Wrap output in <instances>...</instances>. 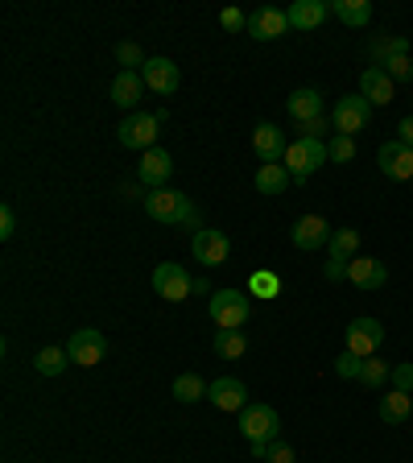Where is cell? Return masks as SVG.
Listing matches in <instances>:
<instances>
[{"label": "cell", "instance_id": "e0dca14e", "mask_svg": "<svg viewBox=\"0 0 413 463\" xmlns=\"http://www.w3.org/2000/svg\"><path fill=\"white\" fill-rule=\"evenodd\" d=\"M170 174H174V157L165 154L162 145H154V149L141 157V170H136V178H141L149 191H162V186L170 183Z\"/></svg>", "mask_w": 413, "mask_h": 463}, {"label": "cell", "instance_id": "9a60e30c", "mask_svg": "<svg viewBox=\"0 0 413 463\" xmlns=\"http://www.w3.org/2000/svg\"><path fill=\"white\" fill-rule=\"evenodd\" d=\"M347 281L356 289H385L389 286V265L376 257H356L347 265Z\"/></svg>", "mask_w": 413, "mask_h": 463}, {"label": "cell", "instance_id": "d4e9b609", "mask_svg": "<svg viewBox=\"0 0 413 463\" xmlns=\"http://www.w3.org/2000/svg\"><path fill=\"white\" fill-rule=\"evenodd\" d=\"M331 13H335L347 29H364L368 21H372V5H368V0H335Z\"/></svg>", "mask_w": 413, "mask_h": 463}, {"label": "cell", "instance_id": "d6986e66", "mask_svg": "<svg viewBox=\"0 0 413 463\" xmlns=\"http://www.w3.org/2000/svg\"><path fill=\"white\" fill-rule=\"evenodd\" d=\"M289 29H302V33H310V29H318L323 25V21H327V5H323V0H294V5H289Z\"/></svg>", "mask_w": 413, "mask_h": 463}, {"label": "cell", "instance_id": "7bdbcfd3", "mask_svg": "<svg viewBox=\"0 0 413 463\" xmlns=\"http://www.w3.org/2000/svg\"><path fill=\"white\" fill-rule=\"evenodd\" d=\"M397 141L409 145V149H413V116H405L401 125H397Z\"/></svg>", "mask_w": 413, "mask_h": 463}, {"label": "cell", "instance_id": "4fadbf2b", "mask_svg": "<svg viewBox=\"0 0 413 463\" xmlns=\"http://www.w3.org/2000/svg\"><path fill=\"white\" fill-rule=\"evenodd\" d=\"M207 402H211L215 410H223V414H240L244 405H249V389H244V381H236V376H220V381L207 385Z\"/></svg>", "mask_w": 413, "mask_h": 463}, {"label": "cell", "instance_id": "52a82bcc", "mask_svg": "<svg viewBox=\"0 0 413 463\" xmlns=\"http://www.w3.org/2000/svg\"><path fill=\"white\" fill-rule=\"evenodd\" d=\"M380 344H385V323L380 318H352L347 323V352H356L360 360L376 356L380 352Z\"/></svg>", "mask_w": 413, "mask_h": 463}, {"label": "cell", "instance_id": "4dcf8cb0", "mask_svg": "<svg viewBox=\"0 0 413 463\" xmlns=\"http://www.w3.org/2000/svg\"><path fill=\"white\" fill-rule=\"evenodd\" d=\"M249 289L257 294V298H277V294H281V278H277V273H252Z\"/></svg>", "mask_w": 413, "mask_h": 463}, {"label": "cell", "instance_id": "7402d4cb", "mask_svg": "<svg viewBox=\"0 0 413 463\" xmlns=\"http://www.w3.org/2000/svg\"><path fill=\"white\" fill-rule=\"evenodd\" d=\"M314 116H327L323 112V91H314V87H298V91L289 96V120H294V125H306V120H314Z\"/></svg>", "mask_w": 413, "mask_h": 463}, {"label": "cell", "instance_id": "484cf974", "mask_svg": "<svg viewBox=\"0 0 413 463\" xmlns=\"http://www.w3.org/2000/svg\"><path fill=\"white\" fill-rule=\"evenodd\" d=\"M70 364V352L67 347H42L38 356H33V368H38L42 376H62Z\"/></svg>", "mask_w": 413, "mask_h": 463}, {"label": "cell", "instance_id": "603a6c76", "mask_svg": "<svg viewBox=\"0 0 413 463\" xmlns=\"http://www.w3.org/2000/svg\"><path fill=\"white\" fill-rule=\"evenodd\" d=\"M409 414H413V393H401V389H389V393L380 397V422L401 426V422H409Z\"/></svg>", "mask_w": 413, "mask_h": 463}, {"label": "cell", "instance_id": "60d3db41", "mask_svg": "<svg viewBox=\"0 0 413 463\" xmlns=\"http://www.w3.org/2000/svg\"><path fill=\"white\" fill-rule=\"evenodd\" d=\"M269 463H294V447L281 443V439H273L269 443Z\"/></svg>", "mask_w": 413, "mask_h": 463}, {"label": "cell", "instance_id": "30bf717a", "mask_svg": "<svg viewBox=\"0 0 413 463\" xmlns=\"http://www.w3.org/2000/svg\"><path fill=\"white\" fill-rule=\"evenodd\" d=\"M376 165H380V174L393 178V183H409L413 178V149L393 137V141H385L376 149Z\"/></svg>", "mask_w": 413, "mask_h": 463}, {"label": "cell", "instance_id": "f546056e", "mask_svg": "<svg viewBox=\"0 0 413 463\" xmlns=\"http://www.w3.org/2000/svg\"><path fill=\"white\" fill-rule=\"evenodd\" d=\"M389 376H393V364H389V360L368 356V360H364V368H360V385L380 389V385H389Z\"/></svg>", "mask_w": 413, "mask_h": 463}, {"label": "cell", "instance_id": "e575fe53", "mask_svg": "<svg viewBox=\"0 0 413 463\" xmlns=\"http://www.w3.org/2000/svg\"><path fill=\"white\" fill-rule=\"evenodd\" d=\"M116 62H120L125 71H133V67H145L149 58L141 54V46H136V42H120V46H116Z\"/></svg>", "mask_w": 413, "mask_h": 463}, {"label": "cell", "instance_id": "44dd1931", "mask_svg": "<svg viewBox=\"0 0 413 463\" xmlns=\"http://www.w3.org/2000/svg\"><path fill=\"white\" fill-rule=\"evenodd\" d=\"M141 91H145L141 71H120V75L112 79V104L116 108H128V112H133V108L141 104Z\"/></svg>", "mask_w": 413, "mask_h": 463}, {"label": "cell", "instance_id": "83f0119b", "mask_svg": "<svg viewBox=\"0 0 413 463\" xmlns=\"http://www.w3.org/2000/svg\"><path fill=\"white\" fill-rule=\"evenodd\" d=\"M207 397V385H202V376L194 373H183L178 381H174V402H183V405H194Z\"/></svg>", "mask_w": 413, "mask_h": 463}, {"label": "cell", "instance_id": "8d00e7d4", "mask_svg": "<svg viewBox=\"0 0 413 463\" xmlns=\"http://www.w3.org/2000/svg\"><path fill=\"white\" fill-rule=\"evenodd\" d=\"M389 385L401 389V393H413V364H393V376H389Z\"/></svg>", "mask_w": 413, "mask_h": 463}, {"label": "cell", "instance_id": "7a4b0ae2", "mask_svg": "<svg viewBox=\"0 0 413 463\" xmlns=\"http://www.w3.org/2000/svg\"><path fill=\"white\" fill-rule=\"evenodd\" d=\"M331 162V154H327V141H314V137H298V141H289V149H286V170H289V178L294 183H306L310 174L318 170V165H327Z\"/></svg>", "mask_w": 413, "mask_h": 463}, {"label": "cell", "instance_id": "f35d334b", "mask_svg": "<svg viewBox=\"0 0 413 463\" xmlns=\"http://www.w3.org/2000/svg\"><path fill=\"white\" fill-rule=\"evenodd\" d=\"M13 236H17V215H13V207L5 203V207H0V241H13Z\"/></svg>", "mask_w": 413, "mask_h": 463}, {"label": "cell", "instance_id": "cb8c5ba5", "mask_svg": "<svg viewBox=\"0 0 413 463\" xmlns=\"http://www.w3.org/2000/svg\"><path fill=\"white\" fill-rule=\"evenodd\" d=\"M289 170L286 165H257V191L260 194H269V199H277V194L289 191Z\"/></svg>", "mask_w": 413, "mask_h": 463}, {"label": "cell", "instance_id": "4316f807", "mask_svg": "<svg viewBox=\"0 0 413 463\" xmlns=\"http://www.w3.org/2000/svg\"><path fill=\"white\" fill-rule=\"evenodd\" d=\"M244 352H249V335L244 331H215V356L240 360Z\"/></svg>", "mask_w": 413, "mask_h": 463}, {"label": "cell", "instance_id": "7c38bea8", "mask_svg": "<svg viewBox=\"0 0 413 463\" xmlns=\"http://www.w3.org/2000/svg\"><path fill=\"white\" fill-rule=\"evenodd\" d=\"M331 236H335V228H331L323 215H302V220L289 228V241H294V249H302V252L327 249Z\"/></svg>", "mask_w": 413, "mask_h": 463}, {"label": "cell", "instance_id": "ba28073f", "mask_svg": "<svg viewBox=\"0 0 413 463\" xmlns=\"http://www.w3.org/2000/svg\"><path fill=\"white\" fill-rule=\"evenodd\" d=\"M154 289H157V298H165V302H186L191 298V289H194V281L183 265L162 260V265L154 269Z\"/></svg>", "mask_w": 413, "mask_h": 463}, {"label": "cell", "instance_id": "f1b7e54d", "mask_svg": "<svg viewBox=\"0 0 413 463\" xmlns=\"http://www.w3.org/2000/svg\"><path fill=\"white\" fill-rule=\"evenodd\" d=\"M356 249H360V232L356 228H335L327 244V257H343V260H356Z\"/></svg>", "mask_w": 413, "mask_h": 463}, {"label": "cell", "instance_id": "8fae6325", "mask_svg": "<svg viewBox=\"0 0 413 463\" xmlns=\"http://www.w3.org/2000/svg\"><path fill=\"white\" fill-rule=\"evenodd\" d=\"M191 252L199 265H207V269H215V265H223V260L231 257V241L223 236L220 228H199L191 241Z\"/></svg>", "mask_w": 413, "mask_h": 463}, {"label": "cell", "instance_id": "1f68e13d", "mask_svg": "<svg viewBox=\"0 0 413 463\" xmlns=\"http://www.w3.org/2000/svg\"><path fill=\"white\" fill-rule=\"evenodd\" d=\"M327 154H331V162H352V157H356V137L335 133L327 141Z\"/></svg>", "mask_w": 413, "mask_h": 463}, {"label": "cell", "instance_id": "ffe728a7", "mask_svg": "<svg viewBox=\"0 0 413 463\" xmlns=\"http://www.w3.org/2000/svg\"><path fill=\"white\" fill-rule=\"evenodd\" d=\"M393 91H397V83L380 67H368L364 75H360V96H364L372 108L376 104H389V99H393Z\"/></svg>", "mask_w": 413, "mask_h": 463}, {"label": "cell", "instance_id": "d590c367", "mask_svg": "<svg viewBox=\"0 0 413 463\" xmlns=\"http://www.w3.org/2000/svg\"><path fill=\"white\" fill-rule=\"evenodd\" d=\"M360 368H364V360H360L356 352H343V356L335 360V373L343 376V381H352V376H356V381H360Z\"/></svg>", "mask_w": 413, "mask_h": 463}, {"label": "cell", "instance_id": "8992f818", "mask_svg": "<svg viewBox=\"0 0 413 463\" xmlns=\"http://www.w3.org/2000/svg\"><path fill=\"white\" fill-rule=\"evenodd\" d=\"M368 120H372V104H368L364 96H356V91L335 99V108H331V125L343 137H356L360 128H368Z\"/></svg>", "mask_w": 413, "mask_h": 463}, {"label": "cell", "instance_id": "d6a6232c", "mask_svg": "<svg viewBox=\"0 0 413 463\" xmlns=\"http://www.w3.org/2000/svg\"><path fill=\"white\" fill-rule=\"evenodd\" d=\"M372 54L380 58L376 67H385L389 58H397V54H409V42H405V38H380V42H376V46H372Z\"/></svg>", "mask_w": 413, "mask_h": 463}, {"label": "cell", "instance_id": "9c48e42d", "mask_svg": "<svg viewBox=\"0 0 413 463\" xmlns=\"http://www.w3.org/2000/svg\"><path fill=\"white\" fill-rule=\"evenodd\" d=\"M67 352H70V364H79V368H96L99 360L108 356V339H104V331L83 327V331H75V335H70Z\"/></svg>", "mask_w": 413, "mask_h": 463}, {"label": "cell", "instance_id": "277c9868", "mask_svg": "<svg viewBox=\"0 0 413 463\" xmlns=\"http://www.w3.org/2000/svg\"><path fill=\"white\" fill-rule=\"evenodd\" d=\"M165 112H128L125 120H120V128H116V137H120V145L125 149H141V154H149L157 145V128H162Z\"/></svg>", "mask_w": 413, "mask_h": 463}, {"label": "cell", "instance_id": "b9f144b4", "mask_svg": "<svg viewBox=\"0 0 413 463\" xmlns=\"http://www.w3.org/2000/svg\"><path fill=\"white\" fill-rule=\"evenodd\" d=\"M347 265H352V260H343V257H327V281H343L347 278Z\"/></svg>", "mask_w": 413, "mask_h": 463}, {"label": "cell", "instance_id": "ab89813d", "mask_svg": "<svg viewBox=\"0 0 413 463\" xmlns=\"http://www.w3.org/2000/svg\"><path fill=\"white\" fill-rule=\"evenodd\" d=\"M327 125H331V116H314V120H306V125H298V133L302 137H314V141H323L318 133H327Z\"/></svg>", "mask_w": 413, "mask_h": 463}, {"label": "cell", "instance_id": "5b68a950", "mask_svg": "<svg viewBox=\"0 0 413 463\" xmlns=\"http://www.w3.org/2000/svg\"><path fill=\"white\" fill-rule=\"evenodd\" d=\"M277 430H281V418H277V410L273 405H244L240 410V434L249 439V447L252 443H273L277 439Z\"/></svg>", "mask_w": 413, "mask_h": 463}, {"label": "cell", "instance_id": "3957f363", "mask_svg": "<svg viewBox=\"0 0 413 463\" xmlns=\"http://www.w3.org/2000/svg\"><path fill=\"white\" fill-rule=\"evenodd\" d=\"M207 315L215 318V327L220 331H240L252 315V298L244 294V289H215Z\"/></svg>", "mask_w": 413, "mask_h": 463}, {"label": "cell", "instance_id": "836d02e7", "mask_svg": "<svg viewBox=\"0 0 413 463\" xmlns=\"http://www.w3.org/2000/svg\"><path fill=\"white\" fill-rule=\"evenodd\" d=\"M380 71H385L393 83H409V79H413V58L409 54H397V58H389Z\"/></svg>", "mask_w": 413, "mask_h": 463}, {"label": "cell", "instance_id": "2e32d148", "mask_svg": "<svg viewBox=\"0 0 413 463\" xmlns=\"http://www.w3.org/2000/svg\"><path fill=\"white\" fill-rule=\"evenodd\" d=\"M252 149H257L260 165H281L286 162V133H281L277 125H257V133H252Z\"/></svg>", "mask_w": 413, "mask_h": 463}, {"label": "cell", "instance_id": "5bb4252c", "mask_svg": "<svg viewBox=\"0 0 413 463\" xmlns=\"http://www.w3.org/2000/svg\"><path fill=\"white\" fill-rule=\"evenodd\" d=\"M141 79L149 91H157V96H174L178 91V83H183V75H178V67H174V58H149L141 67Z\"/></svg>", "mask_w": 413, "mask_h": 463}, {"label": "cell", "instance_id": "6da1fadb", "mask_svg": "<svg viewBox=\"0 0 413 463\" xmlns=\"http://www.w3.org/2000/svg\"><path fill=\"white\" fill-rule=\"evenodd\" d=\"M145 212H149V220L170 223V228H194V223H199V212H194L191 194L170 191V186L145 194Z\"/></svg>", "mask_w": 413, "mask_h": 463}, {"label": "cell", "instance_id": "74e56055", "mask_svg": "<svg viewBox=\"0 0 413 463\" xmlns=\"http://www.w3.org/2000/svg\"><path fill=\"white\" fill-rule=\"evenodd\" d=\"M220 25L228 29V33H240V29H249V17H244L240 9H223L220 13Z\"/></svg>", "mask_w": 413, "mask_h": 463}, {"label": "cell", "instance_id": "ac0fdd59", "mask_svg": "<svg viewBox=\"0 0 413 463\" xmlns=\"http://www.w3.org/2000/svg\"><path fill=\"white\" fill-rule=\"evenodd\" d=\"M249 33L257 42H277L281 33H289V13L286 9H257L249 17Z\"/></svg>", "mask_w": 413, "mask_h": 463}]
</instances>
